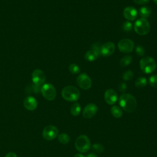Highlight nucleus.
<instances>
[{
    "mask_svg": "<svg viewBox=\"0 0 157 157\" xmlns=\"http://www.w3.org/2000/svg\"><path fill=\"white\" fill-rule=\"evenodd\" d=\"M99 55V53L96 51L93 50H90L85 54V58L88 61L92 62L96 60L98 58Z\"/></svg>",
    "mask_w": 157,
    "mask_h": 157,
    "instance_id": "dca6fc26",
    "label": "nucleus"
},
{
    "mask_svg": "<svg viewBox=\"0 0 157 157\" xmlns=\"http://www.w3.org/2000/svg\"><path fill=\"white\" fill-rule=\"evenodd\" d=\"M110 112H111V113L112 114V115L117 118H120L123 115L122 109L117 105L112 106L110 109Z\"/></svg>",
    "mask_w": 157,
    "mask_h": 157,
    "instance_id": "a211bd4d",
    "label": "nucleus"
},
{
    "mask_svg": "<svg viewBox=\"0 0 157 157\" xmlns=\"http://www.w3.org/2000/svg\"><path fill=\"white\" fill-rule=\"evenodd\" d=\"M92 150L97 153H101L104 151V147L102 144L97 143L92 145Z\"/></svg>",
    "mask_w": 157,
    "mask_h": 157,
    "instance_id": "b1692460",
    "label": "nucleus"
},
{
    "mask_svg": "<svg viewBox=\"0 0 157 157\" xmlns=\"http://www.w3.org/2000/svg\"><path fill=\"white\" fill-rule=\"evenodd\" d=\"M153 1L155 2V3L156 4H157V0H153Z\"/></svg>",
    "mask_w": 157,
    "mask_h": 157,
    "instance_id": "f704fd0d",
    "label": "nucleus"
},
{
    "mask_svg": "<svg viewBox=\"0 0 157 157\" xmlns=\"http://www.w3.org/2000/svg\"><path fill=\"white\" fill-rule=\"evenodd\" d=\"M147 84V78L143 77L137 78L136 80L135 81V86L139 88H141L145 86Z\"/></svg>",
    "mask_w": 157,
    "mask_h": 157,
    "instance_id": "aec40b11",
    "label": "nucleus"
},
{
    "mask_svg": "<svg viewBox=\"0 0 157 157\" xmlns=\"http://www.w3.org/2000/svg\"><path fill=\"white\" fill-rule=\"evenodd\" d=\"M80 91L75 86L69 85L65 86L61 91V95L64 99L70 102L77 101L80 98Z\"/></svg>",
    "mask_w": 157,
    "mask_h": 157,
    "instance_id": "f03ea898",
    "label": "nucleus"
},
{
    "mask_svg": "<svg viewBox=\"0 0 157 157\" xmlns=\"http://www.w3.org/2000/svg\"><path fill=\"white\" fill-rule=\"evenodd\" d=\"M134 28L137 34L144 36L149 33L150 30V25L147 20L140 18L136 21Z\"/></svg>",
    "mask_w": 157,
    "mask_h": 157,
    "instance_id": "39448f33",
    "label": "nucleus"
},
{
    "mask_svg": "<svg viewBox=\"0 0 157 157\" xmlns=\"http://www.w3.org/2000/svg\"><path fill=\"white\" fill-rule=\"evenodd\" d=\"M118 99L116 91L113 89H108L104 93V100L109 105L114 104Z\"/></svg>",
    "mask_w": 157,
    "mask_h": 157,
    "instance_id": "ddd939ff",
    "label": "nucleus"
},
{
    "mask_svg": "<svg viewBox=\"0 0 157 157\" xmlns=\"http://www.w3.org/2000/svg\"><path fill=\"white\" fill-rule=\"evenodd\" d=\"M74 157H85V156L84 155H83L82 154H81V153H77V154L75 155Z\"/></svg>",
    "mask_w": 157,
    "mask_h": 157,
    "instance_id": "72a5a7b5",
    "label": "nucleus"
},
{
    "mask_svg": "<svg viewBox=\"0 0 157 157\" xmlns=\"http://www.w3.org/2000/svg\"><path fill=\"white\" fill-rule=\"evenodd\" d=\"M81 110V107L79 103L75 102L74 103L71 107V113L73 116H77L79 115Z\"/></svg>",
    "mask_w": 157,
    "mask_h": 157,
    "instance_id": "6ab92c4d",
    "label": "nucleus"
},
{
    "mask_svg": "<svg viewBox=\"0 0 157 157\" xmlns=\"http://www.w3.org/2000/svg\"><path fill=\"white\" fill-rule=\"evenodd\" d=\"M134 77V73L131 70H128L123 74V79L125 81L131 80Z\"/></svg>",
    "mask_w": 157,
    "mask_h": 157,
    "instance_id": "393cba45",
    "label": "nucleus"
},
{
    "mask_svg": "<svg viewBox=\"0 0 157 157\" xmlns=\"http://www.w3.org/2000/svg\"><path fill=\"white\" fill-rule=\"evenodd\" d=\"M119 104L125 112H133L137 107V101L131 94L128 93L123 94L119 98Z\"/></svg>",
    "mask_w": 157,
    "mask_h": 157,
    "instance_id": "f257e3e1",
    "label": "nucleus"
},
{
    "mask_svg": "<svg viewBox=\"0 0 157 157\" xmlns=\"http://www.w3.org/2000/svg\"><path fill=\"white\" fill-rule=\"evenodd\" d=\"M122 28H123V29L124 31L129 32L132 29V23L130 21H124L123 23Z\"/></svg>",
    "mask_w": 157,
    "mask_h": 157,
    "instance_id": "bb28decb",
    "label": "nucleus"
},
{
    "mask_svg": "<svg viewBox=\"0 0 157 157\" xmlns=\"http://www.w3.org/2000/svg\"><path fill=\"white\" fill-rule=\"evenodd\" d=\"M98 107L93 103L87 104L83 110V117L85 118L89 119L93 117L97 113Z\"/></svg>",
    "mask_w": 157,
    "mask_h": 157,
    "instance_id": "f8f14e48",
    "label": "nucleus"
},
{
    "mask_svg": "<svg viewBox=\"0 0 157 157\" xmlns=\"http://www.w3.org/2000/svg\"><path fill=\"white\" fill-rule=\"evenodd\" d=\"M124 17L129 21H134L137 17V10L132 6H128L123 10Z\"/></svg>",
    "mask_w": 157,
    "mask_h": 157,
    "instance_id": "4468645a",
    "label": "nucleus"
},
{
    "mask_svg": "<svg viewBox=\"0 0 157 157\" xmlns=\"http://www.w3.org/2000/svg\"><path fill=\"white\" fill-rule=\"evenodd\" d=\"M132 61V57L131 55H126L121 59L120 61V64L121 66L125 67L130 64Z\"/></svg>",
    "mask_w": 157,
    "mask_h": 157,
    "instance_id": "412c9836",
    "label": "nucleus"
},
{
    "mask_svg": "<svg viewBox=\"0 0 157 157\" xmlns=\"http://www.w3.org/2000/svg\"><path fill=\"white\" fill-rule=\"evenodd\" d=\"M127 89V85L125 83H121L118 85V90L121 92H124Z\"/></svg>",
    "mask_w": 157,
    "mask_h": 157,
    "instance_id": "c756f323",
    "label": "nucleus"
},
{
    "mask_svg": "<svg viewBox=\"0 0 157 157\" xmlns=\"http://www.w3.org/2000/svg\"><path fill=\"white\" fill-rule=\"evenodd\" d=\"M148 83L151 86L157 88V75H153L150 76L148 78Z\"/></svg>",
    "mask_w": 157,
    "mask_h": 157,
    "instance_id": "a878e982",
    "label": "nucleus"
},
{
    "mask_svg": "<svg viewBox=\"0 0 157 157\" xmlns=\"http://www.w3.org/2000/svg\"><path fill=\"white\" fill-rule=\"evenodd\" d=\"M140 68L144 73H152L156 67L155 60L150 56H145L142 58L139 63Z\"/></svg>",
    "mask_w": 157,
    "mask_h": 157,
    "instance_id": "7ed1b4c3",
    "label": "nucleus"
},
{
    "mask_svg": "<svg viewBox=\"0 0 157 157\" xmlns=\"http://www.w3.org/2000/svg\"><path fill=\"white\" fill-rule=\"evenodd\" d=\"M5 157H17V156L13 152H9L7 154H6Z\"/></svg>",
    "mask_w": 157,
    "mask_h": 157,
    "instance_id": "2f4dec72",
    "label": "nucleus"
},
{
    "mask_svg": "<svg viewBox=\"0 0 157 157\" xmlns=\"http://www.w3.org/2000/svg\"><path fill=\"white\" fill-rule=\"evenodd\" d=\"M25 107L29 110H34L37 106V102L36 99L33 96H27L23 101Z\"/></svg>",
    "mask_w": 157,
    "mask_h": 157,
    "instance_id": "2eb2a0df",
    "label": "nucleus"
},
{
    "mask_svg": "<svg viewBox=\"0 0 157 157\" xmlns=\"http://www.w3.org/2000/svg\"><path fill=\"white\" fill-rule=\"evenodd\" d=\"M133 1L139 5H145L149 2L150 0H133Z\"/></svg>",
    "mask_w": 157,
    "mask_h": 157,
    "instance_id": "7c9ffc66",
    "label": "nucleus"
},
{
    "mask_svg": "<svg viewBox=\"0 0 157 157\" xmlns=\"http://www.w3.org/2000/svg\"><path fill=\"white\" fill-rule=\"evenodd\" d=\"M101 45L99 44V43H94L91 46V48L92 49L91 50H95L96 51L99 55H100V50H101Z\"/></svg>",
    "mask_w": 157,
    "mask_h": 157,
    "instance_id": "c85d7f7f",
    "label": "nucleus"
},
{
    "mask_svg": "<svg viewBox=\"0 0 157 157\" xmlns=\"http://www.w3.org/2000/svg\"><path fill=\"white\" fill-rule=\"evenodd\" d=\"M58 141L62 144H67L70 140L69 136L66 133H61L58 135Z\"/></svg>",
    "mask_w": 157,
    "mask_h": 157,
    "instance_id": "4be33fe9",
    "label": "nucleus"
},
{
    "mask_svg": "<svg viewBox=\"0 0 157 157\" xmlns=\"http://www.w3.org/2000/svg\"><path fill=\"white\" fill-rule=\"evenodd\" d=\"M115 50V45L112 42H107L101 47L100 55L103 56H109L113 53Z\"/></svg>",
    "mask_w": 157,
    "mask_h": 157,
    "instance_id": "9b49d317",
    "label": "nucleus"
},
{
    "mask_svg": "<svg viewBox=\"0 0 157 157\" xmlns=\"http://www.w3.org/2000/svg\"><path fill=\"white\" fill-rule=\"evenodd\" d=\"M76 82L78 86L83 90H88L92 85L91 78L85 73L80 74L76 79Z\"/></svg>",
    "mask_w": 157,
    "mask_h": 157,
    "instance_id": "1a4fd4ad",
    "label": "nucleus"
},
{
    "mask_svg": "<svg viewBox=\"0 0 157 157\" xmlns=\"http://www.w3.org/2000/svg\"><path fill=\"white\" fill-rule=\"evenodd\" d=\"M58 135V129L53 125H48L45 126L42 131L43 137L47 140L55 139Z\"/></svg>",
    "mask_w": 157,
    "mask_h": 157,
    "instance_id": "6e6552de",
    "label": "nucleus"
},
{
    "mask_svg": "<svg viewBox=\"0 0 157 157\" xmlns=\"http://www.w3.org/2000/svg\"><path fill=\"white\" fill-rule=\"evenodd\" d=\"M118 48L122 53H129L132 52L134 48V42L129 39H123L118 43Z\"/></svg>",
    "mask_w": 157,
    "mask_h": 157,
    "instance_id": "0eeeda50",
    "label": "nucleus"
},
{
    "mask_svg": "<svg viewBox=\"0 0 157 157\" xmlns=\"http://www.w3.org/2000/svg\"><path fill=\"white\" fill-rule=\"evenodd\" d=\"M42 96L48 101H53L56 96V91L55 86L51 83L43 84L40 88Z\"/></svg>",
    "mask_w": 157,
    "mask_h": 157,
    "instance_id": "423d86ee",
    "label": "nucleus"
},
{
    "mask_svg": "<svg viewBox=\"0 0 157 157\" xmlns=\"http://www.w3.org/2000/svg\"><path fill=\"white\" fill-rule=\"evenodd\" d=\"M75 148L81 153L87 152L91 148V142L86 135L79 136L75 142Z\"/></svg>",
    "mask_w": 157,
    "mask_h": 157,
    "instance_id": "20e7f679",
    "label": "nucleus"
},
{
    "mask_svg": "<svg viewBox=\"0 0 157 157\" xmlns=\"http://www.w3.org/2000/svg\"><path fill=\"white\" fill-rule=\"evenodd\" d=\"M86 157H98L95 153H90L88 154Z\"/></svg>",
    "mask_w": 157,
    "mask_h": 157,
    "instance_id": "473e14b6",
    "label": "nucleus"
},
{
    "mask_svg": "<svg viewBox=\"0 0 157 157\" xmlns=\"http://www.w3.org/2000/svg\"><path fill=\"white\" fill-rule=\"evenodd\" d=\"M45 80V76L44 72L39 69H35L32 73V81L33 84L42 86Z\"/></svg>",
    "mask_w": 157,
    "mask_h": 157,
    "instance_id": "9d476101",
    "label": "nucleus"
},
{
    "mask_svg": "<svg viewBox=\"0 0 157 157\" xmlns=\"http://www.w3.org/2000/svg\"><path fill=\"white\" fill-rule=\"evenodd\" d=\"M151 13V9L148 6H143L140 8L139 10V13L142 18H145L148 17Z\"/></svg>",
    "mask_w": 157,
    "mask_h": 157,
    "instance_id": "f3484780",
    "label": "nucleus"
},
{
    "mask_svg": "<svg viewBox=\"0 0 157 157\" xmlns=\"http://www.w3.org/2000/svg\"><path fill=\"white\" fill-rule=\"evenodd\" d=\"M69 71L72 74H78V73L80 72V68L78 66V65H77V64H76L75 63H72V64H71L69 66Z\"/></svg>",
    "mask_w": 157,
    "mask_h": 157,
    "instance_id": "5701e85b",
    "label": "nucleus"
},
{
    "mask_svg": "<svg viewBox=\"0 0 157 157\" xmlns=\"http://www.w3.org/2000/svg\"><path fill=\"white\" fill-rule=\"evenodd\" d=\"M136 53L138 56H142L145 54V49L142 45H137L136 47Z\"/></svg>",
    "mask_w": 157,
    "mask_h": 157,
    "instance_id": "cd10ccee",
    "label": "nucleus"
}]
</instances>
